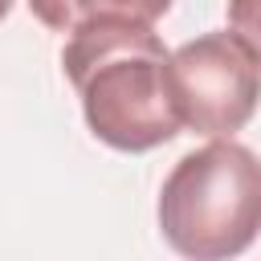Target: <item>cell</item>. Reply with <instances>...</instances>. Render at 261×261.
I'll return each mask as SVG.
<instances>
[{
  "mask_svg": "<svg viewBox=\"0 0 261 261\" xmlns=\"http://www.w3.org/2000/svg\"><path fill=\"white\" fill-rule=\"evenodd\" d=\"M167 4H82L65 8L69 41L61 49L65 77L82 98L90 130L114 151H151L179 135L167 49L155 16Z\"/></svg>",
  "mask_w": 261,
  "mask_h": 261,
  "instance_id": "6da1fadb",
  "label": "cell"
},
{
  "mask_svg": "<svg viewBox=\"0 0 261 261\" xmlns=\"http://www.w3.org/2000/svg\"><path fill=\"white\" fill-rule=\"evenodd\" d=\"M159 228L184 261H232L261 232V159L232 139L188 151L159 192Z\"/></svg>",
  "mask_w": 261,
  "mask_h": 261,
  "instance_id": "7a4b0ae2",
  "label": "cell"
},
{
  "mask_svg": "<svg viewBox=\"0 0 261 261\" xmlns=\"http://www.w3.org/2000/svg\"><path fill=\"white\" fill-rule=\"evenodd\" d=\"M167 86L179 126L232 139L261 102V65L232 33H204L167 57Z\"/></svg>",
  "mask_w": 261,
  "mask_h": 261,
  "instance_id": "3957f363",
  "label": "cell"
},
{
  "mask_svg": "<svg viewBox=\"0 0 261 261\" xmlns=\"http://www.w3.org/2000/svg\"><path fill=\"white\" fill-rule=\"evenodd\" d=\"M228 29L253 53V61L261 65V0H237V4H228Z\"/></svg>",
  "mask_w": 261,
  "mask_h": 261,
  "instance_id": "277c9868",
  "label": "cell"
}]
</instances>
